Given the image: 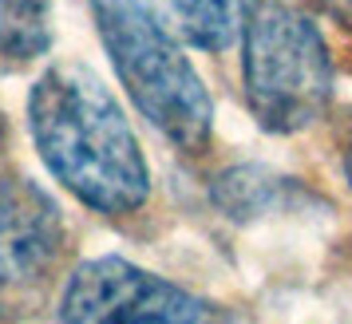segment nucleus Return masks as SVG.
Returning a JSON list of instances; mask_svg holds the SVG:
<instances>
[{"instance_id": "obj_7", "label": "nucleus", "mask_w": 352, "mask_h": 324, "mask_svg": "<svg viewBox=\"0 0 352 324\" xmlns=\"http://www.w3.org/2000/svg\"><path fill=\"white\" fill-rule=\"evenodd\" d=\"M214 206L234 218V222H250L261 213H277L289 206V198H305V190L293 178H277L261 166H234L222 178H214Z\"/></svg>"}, {"instance_id": "obj_10", "label": "nucleus", "mask_w": 352, "mask_h": 324, "mask_svg": "<svg viewBox=\"0 0 352 324\" xmlns=\"http://www.w3.org/2000/svg\"><path fill=\"white\" fill-rule=\"evenodd\" d=\"M340 162H344V178H349V186H352V139H349V146H344Z\"/></svg>"}, {"instance_id": "obj_8", "label": "nucleus", "mask_w": 352, "mask_h": 324, "mask_svg": "<svg viewBox=\"0 0 352 324\" xmlns=\"http://www.w3.org/2000/svg\"><path fill=\"white\" fill-rule=\"evenodd\" d=\"M52 48L48 0H0V51L28 64Z\"/></svg>"}, {"instance_id": "obj_1", "label": "nucleus", "mask_w": 352, "mask_h": 324, "mask_svg": "<svg viewBox=\"0 0 352 324\" xmlns=\"http://www.w3.org/2000/svg\"><path fill=\"white\" fill-rule=\"evenodd\" d=\"M28 135L40 162L67 194L96 213L123 218L146 206L151 166L123 103L91 67L52 64L28 91Z\"/></svg>"}, {"instance_id": "obj_3", "label": "nucleus", "mask_w": 352, "mask_h": 324, "mask_svg": "<svg viewBox=\"0 0 352 324\" xmlns=\"http://www.w3.org/2000/svg\"><path fill=\"white\" fill-rule=\"evenodd\" d=\"M241 83L257 127L297 135L329 111L333 56L313 20L285 0H250L241 28Z\"/></svg>"}, {"instance_id": "obj_6", "label": "nucleus", "mask_w": 352, "mask_h": 324, "mask_svg": "<svg viewBox=\"0 0 352 324\" xmlns=\"http://www.w3.org/2000/svg\"><path fill=\"white\" fill-rule=\"evenodd\" d=\"M162 20L186 44L202 51H226L241 40L250 0H159Z\"/></svg>"}, {"instance_id": "obj_4", "label": "nucleus", "mask_w": 352, "mask_h": 324, "mask_svg": "<svg viewBox=\"0 0 352 324\" xmlns=\"http://www.w3.org/2000/svg\"><path fill=\"white\" fill-rule=\"evenodd\" d=\"M60 324H238L234 312L127 257L80 261L64 281Z\"/></svg>"}, {"instance_id": "obj_5", "label": "nucleus", "mask_w": 352, "mask_h": 324, "mask_svg": "<svg viewBox=\"0 0 352 324\" xmlns=\"http://www.w3.org/2000/svg\"><path fill=\"white\" fill-rule=\"evenodd\" d=\"M64 213L32 178L0 182V289L40 285L64 253Z\"/></svg>"}, {"instance_id": "obj_2", "label": "nucleus", "mask_w": 352, "mask_h": 324, "mask_svg": "<svg viewBox=\"0 0 352 324\" xmlns=\"http://www.w3.org/2000/svg\"><path fill=\"white\" fill-rule=\"evenodd\" d=\"M103 51L127 99L182 154H206L214 143V103L186 51L146 0H87Z\"/></svg>"}, {"instance_id": "obj_9", "label": "nucleus", "mask_w": 352, "mask_h": 324, "mask_svg": "<svg viewBox=\"0 0 352 324\" xmlns=\"http://www.w3.org/2000/svg\"><path fill=\"white\" fill-rule=\"evenodd\" d=\"M320 4H324V12H329L340 28L352 32V0H320Z\"/></svg>"}]
</instances>
